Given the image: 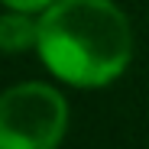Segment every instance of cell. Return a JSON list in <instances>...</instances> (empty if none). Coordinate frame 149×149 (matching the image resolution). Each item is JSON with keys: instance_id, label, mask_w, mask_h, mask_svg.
<instances>
[{"instance_id": "3957f363", "label": "cell", "mask_w": 149, "mask_h": 149, "mask_svg": "<svg viewBox=\"0 0 149 149\" xmlns=\"http://www.w3.org/2000/svg\"><path fill=\"white\" fill-rule=\"evenodd\" d=\"M39 45V19L26 10H10L0 13V52L16 55V52H29Z\"/></svg>"}, {"instance_id": "277c9868", "label": "cell", "mask_w": 149, "mask_h": 149, "mask_svg": "<svg viewBox=\"0 0 149 149\" xmlns=\"http://www.w3.org/2000/svg\"><path fill=\"white\" fill-rule=\"evenodd\" d=\"M3 7H10V10H26V13H42V10H49L55 3V0H0Z\"/></svg>"}, {"instance_id": "7a4b0ae2", "label": "cell", "mask_w": 149, "mask_h": 149, "mask_svg": "<svg viewBox=\"0 0 149 149\" xmlns=\"http://www.w3.org/2000/svg\"><path fill=\"white\" fill-rule=\"evenodd\" d=\"M68 130V101L42 81L0 94V149H58Z\"/></svg>"}, {"instance_id": "6da1fadb", "label": "cell", "mask_w": 149, "mask_h": 149, "mask_svg": "<svg viewBox=\"0 0 149 149\" xmlns=\"http://www.w3.org/2000/svg\"><path fill=\"white\" fill-rule=\"evenodd\" d=\"M42 65L71 88H104L133 58L130 19L113 0H55L39 16Z\"/></svg>"}]
</instances>
